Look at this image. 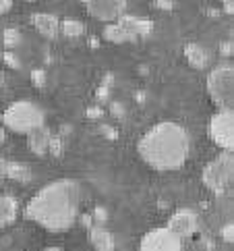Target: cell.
<instances>
[{
	"instance_id": "24",
	"label": "cell",
	"mask_w": 234,
	"mask_h": 251,
	"mask_svg": "<svg viewBox=\"0 0 234 251\" xmlns=\"http://www.w3.org/2000/svg\"><path fill=\"white\" fill-rule=\"evenodd\" d=\"M6 170H8V160L0 158V178H6Z\"/></svg>"
},
{
	"instance_id": "26",
	"label": "cell",
	"mask_w": 234,
	"mask_h": 251,
	"mask_svg": "<svg viewBox=\"0 0 234 251\" xmlns=\"http://www.w3.org/2000/svg\"><path fill=\"white\" fill-rule=\"evenodd\" d=\"M224 8H226V13H232L234 11V0H222Z\"/></svg>"
},
{
	"instance_id": "7",
	"label": "cell",
	"mask_w": 234,
	"mask_h": 251,
	"mask_svg": "<svg viewBox=\"0 0 234 251\" xmlns=\"http://www.w3.org/2000/svg\"><path fill=\"white\" fill-rule=\"evenodd\" d=\"M139 251H183V239L168 226H160L143 235Z\"/></svg>"
},
{
	"instance_id": "25",
	"label": "cell",
	"mask_w": 234,
	"mask_h": 251,
	"mask_svg": "<svg viewBox=\"0 0 234 251\" xmlns=\"http://www.w3.org/2000/svg\"><path fill=\"white\" fill-rule=\"evenodd\" d=\"M13 6V0H0V13H8Z\"/></svg>"
},
{
	"instance_id": "29",
	"label": "cell",
	"mask_w": 234,
	"mask_h": 251,
	"mask_svg": "<svg viewBox=\"0 0 234 251\" xmlns=\"http://www.w3.org/2000/svg\"><path fill=\"white\" fill-rule=\"evenodd\" d=\"M2 83H4V75H2V71H0V87H2Z\"/></svg>"
},
{
	"instance_id": "5",
	"label": "cell",
	"mask_w": 234,
	"mask_h": 251,
	"mask_svg": "<svg viewBox=\"0 0 234 251\" xmlns=\"http://www.w3.org/2000/svg\"><path fill=\"white\" fill-rule=\"evenodd\" d=\"M203 185L215 195L226 193L232 181H234V156L232 151H222V154L211 160V162L203 168Z\"/></svg>"
},
{
	"instance_id": "12",
	"label": "cell",
	"mask_w": 234,
	"mask_h": 251,
	"mask_svg": "<svg viewBox=\"0 0 234 251\" xmlns=\"http://www.w3.org/2000/svg\"><path fill=\"white\" fill-rule=\"evenodd\" d=\"M116 21L127 29V33L131 35L133 40L143 38V35L151 33V29H154V23L145 21V19H139V17H120V19H116Z\"/></svg>"
},
{
	"instance_id": "14",
	"label": "cell",
	"mask_w": 234,
	"mask_h": 251,
	"mask_svg": "<svg viewBox=\"0 0 234 251\" xmlns=\"http://www.w3.org/2000/svg\"><path fill=\"white\" fill-rule=\"evenodd\" d=\"M19 216V201L11 195H0V228L13 224Z\"/></svg>"
},
{
	"instance_id": "8",
	"label": "cell",
	"mask_w": 234,
	"mask_h": 251,
	"mask_svg": "<svg viewBox=\"0 0 234 251\" xmlns=\"http://www.w3.org/2000/svg\"><path fill=\"white\" fill-rule=\"evenodd\" d=\"M168 228L181 239H188V237L195 235L197 228H199V218H197V214L193 210L181 208V210H176L172 216H170Z\"/></svg>"
},
{
	"instance_id": "17",
	"label": "cell",
	"mask_w": 234,
	"mask_h": 251,
	"mask_svg": "<svg viewBox=\"0 0 234 251\" xmlns=\"http://www.w3.org/2000/svg\"><path fill=\"white\" fill-rule=\"evenodd\" d=\"M31 170L29 166H25L21 162H8V170H6V178H13V181L19 183H29L31 181Z\"/></svg>"
},
{
	"instance_id": "27",
	"label": "cell",
	"mask_w": 234,
	"mask_h": 251,
	"mask_svg": "<svg viewBox=\"0 0 234 251\" xmlns=\"http://www.w3.org/2000/svg\"><path fill=\"white\" fill-rule=\"evenodd\" d=\"M4 139H6V131H4V127H0V146H2Z\"/></svg>"
},
{
	"instance_id": "10",
	"label": "cell",
	"mask_w": 234,
	"mask_h": 251,
	"mask_svg": "<svg viewBox=\"0 0 234 251\" xmlns=\"http://www.w3.org/2000/svg\"><path fill=\"white\" fill-rule=\"evenodd\" d=\"M89 243L94 245L95 251H114L116 239L104 224H92L89 226Z\"/></svg>"
},
{
	"instance_id": "11",
	"label": "cell",
	"mask_w": 234,
	"mask_h": 251,
	"mask_svg": "<svg viewBox=\"0 0 234 251\" xmlns=\"http://www.w3.org/2000/svg\"><path fill=\"white\" fill-rule=\"evenodd\" d=\"M31 23L35 25V29L42 35H46V38H56L60 31V21L50 13H35L31 17Z\"/></svg>"
},
{
	"instance_id": "4",
	"label": "cell",
	"mask_w": 234,
	"mask_h": 251,
	"mask_svg": "<svg viewBox=\"0 0 234 251\" xmlns=\"http://www.w3.org/2000/svg\"><path fill=\"white\" fill-rule=\"evenodd\" d=\"M208 94L220 110H234V69L222 62L208 75Z\"/></svg>"
},
{
	"instance_id": "3",
	"label": "cell",
	"mask_w": 234,
	"mask_h": 251,
	"mask_svg": "<svg viewBox=\"0 0 234 251\" xmlns=\"http://www.w3.org/2000/svg\"><path fill=\"white\" fill-rule=\"evenodd\" d=\"M46 116H44V110L38 104H33L29 100H19L13 102L2 114V127L11 129L15 133H31L33 129H38L44 125Z\"/></svg>"
},
{
	"instance_id": "6",
	"label": "cell",
	"mask_w": 234,
	"mask_h": 251,
	"mask_svg": "<svg viewBox=\"0 0 234 251\" xmlns=\"http://www.w3.org/2000/svg\"><path fill=\"white\" fill-rule=\"evenodd\" d=\"M210 137L222 151L234 150V112L218 110L210 119Z\"/></svg>"
},
{
	"instance_id": "28",
	"label": "cell",
	"mask_w": 234,
	"mask_h": 251,
	"mask_svg": "<svg viewBox=\"0 0 234 251\" xmlns=\"http://www.w3.org/2000/svg\"><path fill=\"white\" fill-rule=\"evenodd\" d=\"M42 251H65V249H58V247H48V249H42Z\"/></svg>"
},
{
	"instance_id": "15",
	"label": "cell",
	"mask_w": 234,
	"mask_h": 251,
	"mask_svg": "<svg viewBox=\"0 0 234 251\" xmlns=\"http://www.w3.org/2000/svg\"><path fill=\"white\" fill-rule=\"evenodd\" d=\"M185 56L188 60V65L195 67V69H205L210 62V54L205 52L203 46L199 44H187L185 46Z\"/></svg>"
},
{
	"instance_id": "1",
	"label": "cell",
	"mask_w": 234,
	"mask_h": 251,
	"mask_svg": "<svg viewBox=\"0 0 234 251\" xmlns=\"http://www.w3.org/2000/svg\"><path fill=\"white\" fill-rule=\"evenodd\" d=\"M81 187L70 178L54 181L35 193L25 208V216L50 232L69 230L79 216Z\"/></svg>"
},
{
	"instance_id": "9",
	"label": "cell",
	"mask_w": 234,
	"mask_h": 251,
	"mask_svg": "<svg viewBox=\"0 0 234 251\" xmlns=\"http://www.w3.org/2000/svg\"><path fill=\"white\" fill-rule=\"evenodd\" d=\"M85 6L100 21H116L124 13V0H85Z\"/></svg>"
},
{
	"instance_id": "22",
	"label": "cell",
	"mask_w": 234,
	"mask_h": 251,
	"mask_svg": "<svg viewBox=\"0 0 234 251\" xmlns=\"http://www.w3.org/2000/svg\"><path fill=\"white\" fill-rule=\"evenodd\" d=\"M222 235H224V241H226V243H232V239H234L232 224H224V228H222Z\"/></svg>"
},
{
	"instance_id": "13",
	"label": "cell",
	"mask_w": 234,
	"mask_h": 251,
	"mask_svg": "<svg viewBox=\"0 0 234 251\" xmlns=\"http://www.w3.org/2000/svg\"><path fill=\"white\" fill-rule=\"evenodd\" d=\"M27 135H29V150L33 151V154H38V156L48 154V146H50L52 133H50V129L46 127V125L33 129L31 133H27Z\"/></svg>"
},
{
	"instance_id": "20",
	"label": "cell",
	"mask_w": 234,
	"mask_h": 251,
	"mask_svg": "<svg viewBox=\"0 0 234 251\" xmlns=\"http://www.w3.org/2000/svg\"><path fill=\"white\" fill-rule=\"evenodd\" d=\"M48 151H50V154H54V156H60V154H62V139L52 135L50 146H48Z\"/></svg>"
},
{
	"instance_id": "23",
	"label": "cell",
	"mask_w": 234,
	"mask_h": 251,
	"mask_svg": "<svg viewBox=\"0 0 234 251\" xmlns=\"http://www.w3.org/2000/svg\"><path fill=\"white\" fill-rule=\"evenodd\" d=\"M31 79H33L35 85H44V81H46V73H44V71H33Z\"/></svg>"
},
{
	"instance_id": "19",
	"label": "cell",
	"mask_w": 234,
	"mask_h": 251,
	"mask_svg": "<svg viewBox=\"0 0 234 251\" xmlns=\"http://www.w3.org/2000/svg\"><path fill=\"white\" fill-rule=\"evenodd\" d=\"M2 42H4V46H6L8 50H15V48L21 44V31H19V29H15V27L4 29V33H2Z\"/></svg>"
},
{
	"instance_id": "18",
	"label": "cell",
	"mask_w": 234,
	"mask_h": 251,
	"mask_svg": "<svg viewBox=\"0 0 234 251\" xmlns=\"http://www.w3.org/2000/svg\"><path fill=\"white\" fill-rule=\"evenodd\" d=\"M60 31L67 35V38H81L85 33V25L75 19H67L60 23Z\"/></svg>"
},
{
	"instance_id": "16",
	"label": "cell",
	"mask_w": 234,
	"mask_h": 251,
	"mask_svg": "<svg viewBox=\"0 0 234 251\" xmlns=\"http://www.w3.org/2000/svg\"><path fill=\"white\" fill-rule=\"evenodd\" d=\"M104 38L108 42H112V44H124V42H131L133 40L131 35L127 33V29H124L118 21L112 23V25H108V27L104 29Z\"/></svg>"
},
{
	"instance_id": "21",
	"label": "cell",
	"mask_w": 234,
	"mask_h": 251,
	"mask_svg": "<svg viewBox=\"0 0 234 251\" xmlns=\"http://www.w3.org/2000/svg\"><path fill=\"white\" fill-rule=\"evenodd\" d=\"M4 60H6V65H8V67H13V69H19V67H21L19 58H17V56L13 54V52H11V50H8V52H4Z\"/></svg>"
},
{
	"instance_id": "2",
	"label": "cell",
	"mask_w": 234,
	"mask_h": 251,
	"mask_svg": "<svg viewBox=\"0 0 234 251\" xmlns=\"http://www.w3.org/2000/svg\"><path fill=\"white\" fill-rule=\"evenodd\" d=\"M191 151V139L185 127L178 123L164 121L154 125L139 139V156L143 162L156 170H176L181 168Z\"/></svg>"
}]
</instances>
